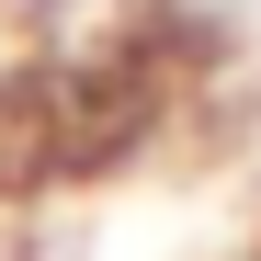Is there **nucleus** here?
<instances>
[{
    "label": "nucleus",
    "instance_id": "f257e3e1",
    "mask_svg": "<svg viewBox=\"0 0 261 261\" xmlns=\"http://www.w3.org/2000/svg\"><path fill=\"white\" fill-rule=\"evenodd\" d=\"M23 12H91V0H23Z\"/></svg>",
    "mask_w": 261,
    "mask_h": 261
},
{
    "label": "nucleus",
    "instance_id": "f03ea898",
    "mask_svg": "<svg viewBox=\"0 0 261 261\" xmlns=\"http://www.w3.org/2000/svg\"><path fill=\"white\" fill-rule=\"evenodd\" d=\"M0 12H23V0H0Z\"/></svg>",
    "mask_w": 261,
    "mask_h": 261
}]
</instances>
